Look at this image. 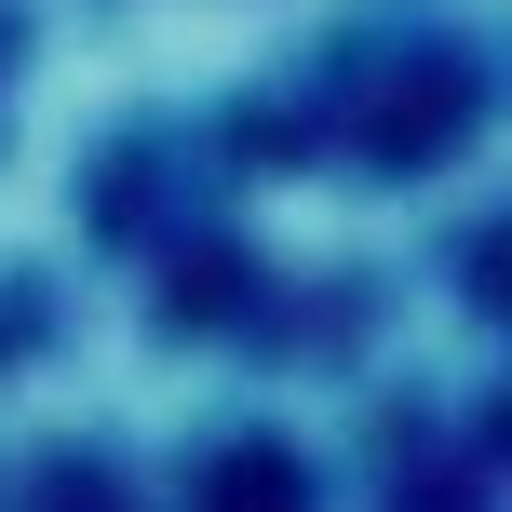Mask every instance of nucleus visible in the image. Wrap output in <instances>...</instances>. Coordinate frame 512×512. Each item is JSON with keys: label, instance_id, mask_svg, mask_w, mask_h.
Segmentation results:
<instances>
[{"label": "nucleus", "instance_id": "nucleus-1", "mask_svg": "<svg viewBox=\"0 0 512 512\" xmlns=\"http://www.w3.org/2000/svg\"><path fill=\"white\" fill-rule=\"evenodd\" d=\"M216 512H297V486H283L270 459H243V472H230V499H216Z\"/></svg>", "mask_w": 512, "mask_h": 512}]
</instances>
